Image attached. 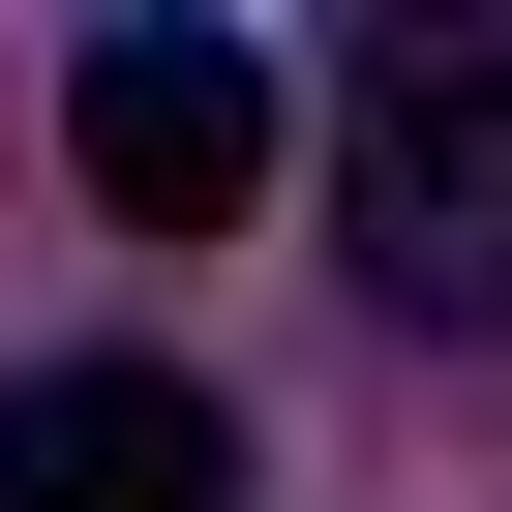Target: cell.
Listing matches in <instances>:
<instances>
[{
    "label": "cell",
    "mask_w": 512,
    "mask_h": 512,
    "mask_svg": "<svg viewBox=\"0 0 512 512\" xmlns=\"http://www.w3.org/2000/svg\"><path fill=\"white\" fill-rule=\"evenodd\" d=\"M332 241L392 332H512V0H392L332 61Z\"/></svg>",
    "instance_id": "1"
},
{
    "label": "cell",
    "mask_w": 512,
    "mask_h": 512,
    "mask_svg": "<svg viewBox=\"0 0 512 512\" xmlns=\"http://www.w3.org/2000/svg\"><path fill=\"white\" fill-rule=\"evenodd\" d=\"M61 151H91V211L211 241L241 181H272V61H241V31H91L61 61Z\"/></svg>",
    "instance_id": "2"
},
{
    "label": "cell",
    "mask_w": 512,
    "mask_h": 512,
    "mask_svg": "<svg viewBox=\"0 0 512 512\" xmlns=\"http://www.w3.org/2000/svg\"><path fill=\"white\" fill-rule=\"evenodd\" d=\"M0 512H241V422L181 362H31L0 392Z\"/></svg>",
    "instance_id": "3"
}]
</instances>
